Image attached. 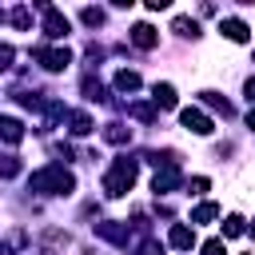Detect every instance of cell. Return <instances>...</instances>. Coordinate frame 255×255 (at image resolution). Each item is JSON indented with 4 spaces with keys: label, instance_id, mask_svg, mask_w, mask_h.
I'll return each instance as SVG.
<instances>
[{
    "label": "cell",
    "instance_id": "22",
    "mask_svg": "<svg viewBox=\"0 0 255 255\" xmlns=\"http://www.w3.org/2000/svg\"><path fill=\"white\" fill-rule=\"evenodd\" d=\"M80 20L96 28V24H104V12H100V8H84V12H80Z\"/></svg>",
    "mask_w": 255,
    "mask_h": 255
},
{
    "label": "cell",
    "instance_id": "18",
    "mask_svg": "<svg viewBox=\"0 0 255 255\" xmlns=\"http://www.w3.org/2000/svg\"><path fill=\"white\" fill-rule=\"evenodd\" d=\"M215 215H219V207H215V203H199V207L191 211V223H211Z\"/></svg>",
    "mask_w": 255,
    "mask_h": 255
},
{
    "label": "cell",
    "instance_id": "28",
    "mask_svg": "<svg viewBox=\"0 0 255 255\" xmlns=\"http://www.w3.org/2000/svg\"><path fill=\"white\" fill-rule=\"evenodd\" d=\"M8 64H12V48H8V44H0V72H4Z\"/></svg>",
    "mask_w": 255,
    "mask_h": 255
},
{
    "label": "cell",
    "instance_id": "7",
    "mask_svg": "<svg viewBox=\"0 0 255 255\" xmlns=\"http://www.w3.org/2000/svg\"><path fill=\"white\" fill-rule=\"evenodd\" d=\"M219 32H223L231 44H247V40H251V28H247L239 16H227V20H219Z\"/></svg>",
    "mask_w": 255,
    "mask_h": 255
},
{
    "label": "cell",
    "instance_id": "31",
    "mask_svg": "<svg viewBox=\"0 0 255 255\" xmlns=\"http://www.w3.org/2000/svg\"><path fill=\"white\" fill-rule=\"evenodd\" d=\"M251 235H255V223H251Z\"/></svg>",
    "mask_w": 255,
    "mask_h": 255
},
{
    "label": "cell",
    "instance_id": "2",
    "mask_svg": "<svg viewBox=\"0 0 255 255\" xmlns=\"http://www.w3.org/2000/svg\"><path fill=\"white\" fill-rule=\"evenodd\" d=\"M131 183H135V159L120 155V159L108 167V175H104V191H108L112 199H120V195L131 191Z\"/></svg>",
    "mask_w": 255,
    "mask_h": 255
},
{
    "label": "cell",
    "instance_id": "27",
    "mask_svg": "<svg viewBox=\"0 0 255 255\" xmlns=\"http://www.w3.org/2000/svg\"><path fill=\"white\" fill-rule=\"evenodd\" d=\"M131 116H135V120H151L155 112H151V104H131Z\"/></svg>",
    "mask_w": 255,
    "mask_h": 255
},
{
    "label": "cell",
    "instance_id": "26",
    "mask_svg": "<svg viewBox=\"0 0 255 255\" xmlns=\"http://www.w3.org/2000/svg\"><path fill=\"white\" fill-rule=\"evenodd\" d=\"M135 255H163V247H159V243H155V239H143V243H139V251H135Z\"/></svg>",
    "mask_w": 255,
    "mask_h": 255
},
{
    "label": "cell",
    "instance_id": "5",
    "mask_svg": "<svg viewBox=\"0 0 255 255\" xmlns=\"http://www.w3.org/2000/svg\"><path fill=\"white\" fill-rule=\"evenodd\" d=\"M32 56H36L48 72H64V68L72 64V52H68V48H36Z\"/></svg>",
    "mask_w": 255,
    "mask_h": 255
},
{
    "label": "cell",
    "instance_id": "30",
    "mask_svg": "<svg viewBox=\"0 0 255 255\" xmlns=\"http://www.w3.org/2000/svg\"><path fill=\"white\" fill-rule=\"evenodd\" d=\"M247 128H251V131H255V112H251V116H247Z\"/></svg>",
    "mask_w": 255,
    "mask_h": 255
},
{
    "label": "cell",
    "instance_id": "23",
    "mask_svg": "<svg viewBox=\"0 0 255 255\" xmlns=\"http://www.w3.org/2000/svg\"><path fill=\"white\" fill-rule=\"evenodd\" d=\"M84 92H88V100H104V88H100V80H84Z\"/></svg>",
    "mask_w": 255,
    "mask_h": 255
},
{
    "label": "cell",
    "instance_id": "17",
    "mask_svg": "<svg viewBox=\"0 0 255 255\" xmlns=\"http://www.w3.org/2000/svg\"><path fill=\"white\" fill-rule=\"evenodd\" d=\"M128 135H131V128H124V124H108V128H104V139H108V143H124Z\"/></svg>",
    "mask_w": 255,
    "mask_h": 255
},
{
    "label": "cell",
    "instance_id": "24",
    "mask_svg": "<svg viewBox=\"0 0 255 255\" xmlns=\"http://www.w3.org/2000/svg\"><path fill=\"white\" fill-rule=\"evenodd\" d=\"M207 187H211V179H207V175H195V179L187 183V191H191V195H203Z\"/></svg>",
    "mask_w": 255,
    "mask_h": 255
},
{
    "label": "cell",
    "instance_id": "14",
    "mask_svg": "<svg viewBox=\"0 0 255 255\" xmlns=\"http://www.w3.org/2000/svg\"><path fill=\"white\" fill-rule=\"evenodd\" d=\"M116 88H120V92H135V88H139V72L120 68V72H116Z\"/></svg>",
    "mask_w": 255,
    "mask_h": 255
},
{
    "label": "cell",
    "instance_id": "11",
    "mask_svg": "<svg viewBox=\"0 0 255 255\" xmlns=\"http://www.w3.org/2000/svg\"><path fill=\"white\" fill-rule=\"evenodd\" d=\"M0 139L4 143H20L24 139V124L16 116H0Z\"/></svg>",
    "mask_w": 255,
    "mask_h": 255
},
{
    "label": "cell",
    "instance_id": "20",
    "mask_svg": "<svg viewBox=\"0 0 255 255\" xmlns=\"http://www.w3.org/2000/svg\"><path fill=\"white\" fill-rule=\"evenodd\" d=\"M16 171H20V159H16V155H4V159H0V175H4V179H12Z\"/></svg>",
    "mask_w": 255,
    "mask_h": 255
},
{
    "label": "cell",
    "instance_id": "8",
    "mask_svg": "<svg viewBox=\"0 0 255 255\" xmlns=\"http://www.w3.org/2000/svg\"><path fill=\"white\" fill-rule=\"evenodd\" d=\"M131 44L147 52V48H155V44H159V32H155L151 24H135V28H131Z\"/></svg>",
    "mask_w": 255,
    "mask_h": 255
},
{
    "label": "cell",
    "instance_id": "21",
    "mask_svg": "<svg viewBox=\"0 0 255 255\" xmlns=\"http://www.w3.org/2000/svg\"><path fill=\"white\" fill-rule=\"evenodd\" d=\"M12 24H16V28H28V24H32V12H28V8H12Z\"/></svg>",
    "mask_w": 255,
    "mask_h": 255
},
{
    "label": "cell",
    "instance_id": "3",
    "mask_svg": "<svg viewBox=\"0 0 255 255\" xmlns=\"http://www.w3.org/2000/svg\"><path fill=\"white\" fill-rule=\"evenodd\" d=\"M40 12H44V36H48V40H64V36L72 32L68 16H64L56 4H40Z\"/></svg>",
    "mask_w": 255,
    "mask_h": 255
},
{
    "label": "cell",
    "instance_id": "29",
    "mask_svg": "<svg viewBox=\"0 0 255 255\" xmlns=\"http://www.w3.org/2000/svg\"><path fill=\"white\" fill-rule=\"evenodd\" d=\"M243 92H247V100H251V104H255V76H251V80H247V84H243Z\"/></svg>",
    "mask_w": 255,
    "mask_h": 255
},
{
    "label": "cell",
    "instance_id": "19",
    "mask_svg": "<svg viewBox=\"0 0 255 255\" xmlns=\"http://www.w3.org/2000/svg\"><path fill=\"white\" fill-rule=\"evenodd\" d=\"M243 231H247V227H243V215H227V219H223V235H227V239H235V235H243Z\"/></svg>",
    "mask_w": 255,
    "mask_h": 255
},
{
    "label": "cell",
    "instance_id": "13",
    "mask_svg": "<svg viewBox=\"0 0 255 255\" xmlns=\"http://www.w3.org/2000/svg\"><path fill=\"white\" fill-rule=\"evenodd\" d=\"M92 128H96V124H92L88 112H72V116H68V131H72V135H88Z\"/></svg>",
    "mask_w": 255,
    "mask_h": 255
},
{
    "label": "cell",
    "instance_id": "12",
    "mask_svg": "<svg viewBox=\"0 0 255 255\" xmlns=\"http://www.w3.org/2000/svg\"><path fill=\"white\" fill-rule=\"evenodd\" d=\"M151 104L155 108H175V88L171 84H155L151 88Z\"/></svg>",
    "mask_w": 255,
    "mask_h": 255
},
{
    "label": "cell",
    "instance_id": "15",
    "mask_svg": "<svg viewBox=\"0 0 255 255\" xmlns=\"http://www.w3.org/2000/svg\"><path fill=\"white\" fill-rule=\"evenodd\" d=\"M171 32H179V36H199V24H195L191 16H175V20H171Z\"/></svg>",
    "mask_w": 255,
    "mask_h": 255
},
{
    "label": "cell",
    "instance_id": "1",
    "mask_svg": "<svg viewBox=\"0 0 255 255\" xmlns=\"http://www.w3.org/2000/svg\"><path fill=\"white\" fill-rule=\"evenodd\" d=\"M28 187H32V191H40V195H72V191H76V179H72V171H68V167L48 163V167L32 171Z\"/></svg>",
    "mask_w": 255,
    "mask_h": 255
},
{
    "label": "cell",
    "instance_id": "4",
    "mask_svg": "<svg viewBox=\"0 0 255 255\" xmlns=\"http://www.w3.org/2000/svg\"><path fill=\"white\" fill-rule=\"evenodd\" d=\"M179 124H183L187 131H195V135H211V131H215V124H211V116H207L203 108H183V112H179Z\"/></svg>",
    "mask_w": 255,
    "mask_h": 255
},
{
    "label": "cell",
    "instance_id": "25",
    "mask_svg": "<svg viewBox=\"0 0 255 255\" xmlns=\"http://www.w3.org/2000/svg\"><path fill=\"white\" fill-rule=\"evenodd\" d=\"M203 255H227V247H223V239H207L203 247H199Z\"/></svg>",
    "mask_w": 255,
    "mask_h": 255
},
{
    "label": "cell",
    "instance_id": "9",
    "mask_svg": "<svg viewBox=\"0 0 255 255\" xmlns=\"http://www.w3.org/2000/svg\"><path fill=\"white\" fill-rule=\"evenodd\" d=\"M96 235L112 239L116 247H128V227H124V223H112V219H108V223H96Z\"/></svg>",
    "mask_w": 255,
    "mask_h": 255
},
{
    "label": "cell",
    "instance_id": "6",
    "mask_svg": "<svg viewBox=\"0 0 255 255\" xmlns=\"http://www.w3.org/2000/svg\"><path fill=\"white\" fill-rule=\"evenodd\" d=\"M175 187H179V163L159 167L155 179H151V191H155V195H167V191H175Z\"/></svg>",
    "mask_w": 255,
    "mask_h": 255
},
{
    "label": "cell",
    "instance_id": "16",
    "mask_svg": "<svg viewBox=\"0 0 255 255\" xmlns=\"http://www.w3.org/2000/svg\"><path fill=\"white\" fill-rule=\"evenodd\" d=\"M199 96H203V104H207V108H215V112H223V120L231 116V104H227V100H223L219 92H199Z\"/></svg>",
    "mask_w": 255,
    "mask_h": 255
},
{
    "label": "cell",
    "instance_id": "10",
    "mask_svg": "<svg viewBox=\"0 0 255 255\" xmlns=\"http://www.w3.org/2000/svg\"><path fill=\"white\" fill-rule=\"evenodd\" d=\"M167 243H171V247H179V251H187V247L195 243V231H191L187 223H171V231H167Z\"/></svg>",
    "mask_w": 255,
    "mask_h": 255
}]
</instances>
